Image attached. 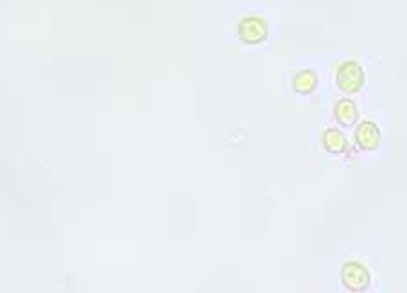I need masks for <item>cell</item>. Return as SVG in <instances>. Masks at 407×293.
Returning a JSON list of instances; mask_svg holds the SVG:
<instances>
[{"mask_svg":"<svg viewBox=\"0 0 407 293\" xmlns=\"http://www.w3.org/2000/svg\"><path fill=\"white\" fill-rule=\"evenodd\" d=\"M237 35L242 43L257 45V43H262L265 40L268 28H265L264 20L258 18V16H248V18L241 20V23H239Z\"/></svg>","mask_w":407,"mask_h":293,"instance_id":"6da1fadb","label":"cell"},{"mask_svg":"<svg viewBox=\"0 0 407 293\" xmlns=\"http://www.w3.org/2000/svg\"><path fill=\"white\" fill-rule=\"evenodd\" d=\"M338 87L343 92H357L365 83V72L355 62H346L338 70Z\"/></svg>","mask_w":407,"mask_h":293,"instance_id":"7a4b0ae2","label":"cell"},{"mask_svg":"<svg viewBox=\"0 0 407 293\" xmlns=\"http://www.w3.org/2000/svg\"><path fill=\"white\" fill-rule=\"evenodd\" d=\"M343 284L352 292H362L369 286V272L359 262H346L341 270Z\"/></svg>","mask_w":407,"mask_h":293,"instance_id":"3957f363","label":"cell"},{"mask_svg":"<svg viewBox=\"0 0 407 293\" xmlns=\"http://www.w3.org/2000/svg\"><path fill=\"white\" fill-rule=\"evenodd\" d=\"M355 139L362 150H377L381 144V131L377 128V124L365 121L359 124L357 131H355Z\"/></svg>","mask_w":407,"mask_h":293,"instance_id":"277c9868","label":"cell"},{"mask_svg":"<svg viewBox=\"0 0 407 293\" xmlns=\"http://www.w3.org/2000/svg\"><path fill=\"white\" fill-rule=\"evenodd\" d=\"M336 119L343 124V126H352V124L357 121V106L354 104V101L350 99H341L336 104Z\"/></svg>","mask_w":407,"mask_h":293,"instance_id":"5b68a950","label":"cell"},{"mask_svg":"<svg viewBox=\"0 0 407 293\" xmlns=\"http://www.w3.org/2000/svg\"><path fill=\"white\" fill-rule=\"evenodd\" d=\"M318 87V77L312 70H300L292 77V89L298 94H311Z\"/></svg>","mask_w":407,"mask_h":293,"instance_id":"8992f818","label":"cell"},{"mask_svg":"<svg viewBox=\"0 0 407 293\" xmlns=\"http://www.w3.org/2000/svg\"><path fill=\"white\" fill-rule=\"evenodd\" d=\"M323 144L331 153H343L346 150V139L341 131L327 130L323 136Z\"/></svg>","mask_w":407,"mask_h":293,"instance_id":"52a82bcc","label":"cell"}]
</instances>
